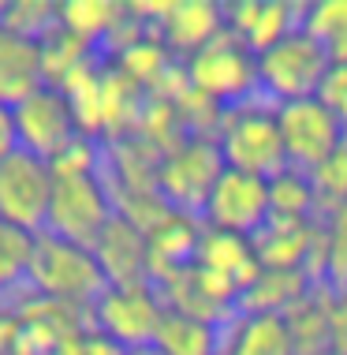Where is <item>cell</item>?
I'll use <instances>...</instances> for the list:
<instances>
[{
    "instance_id": "cell-10",
    "label": "cell",
    "mask_w": 347,
    "mask_h": 355,
    "mask_svg": "<svg viewBox=\"0 0 347 355\" xmlns=\"http://www.w3.org/2000/svg\"><path fill=\"white\" fill-rule=\"evenodd\" d=\"M15 131H19V150L34 153L49 165L75 139H82L71 101L56 86H42L26 101L15 105Z\"/></svg>"
},
{
    "instance_id": "cell-33",
    "label": "cell",
    "mask_w": 347,
    "mask_h": 355,
    "mask_svg": "<svg viewBox=\"0 0 347 355\" xmlns=\"http://www.w3.org/2000/svg\"><path fill=\"white\" fill-rule=\"evenodd\" d=\"M4 15H8V0H0V26H4Z\"/></svg>"
},
{
    "instance_id": "cell-19",
    "label": "cell",
    "mask_w": 347,
    "mask_h": 355,
    "mask_svg": "<svg viewBox=\"0 0 347 355\" xmlns=\"http://www.w3.org/2000/svg\"><path fill=\"white\" fill-rule=\"evenodd\" d=\"M224 355H299L284 314H239L224 329Z\"/></svg>"
},
{
    "instance_id": "cell-28",
    "label": "cell",
    "mask_w": 347,
    "mask_h": 355,
    "mask_svg": "<svg viewBox=\"0 0 347 355\" xmlns=\"http://www.w3.org/2000/svg\"><path fill=\"white\" fill-rule=\"evenodd\" d=\"M310 180L317 191V202H321V214H329L336 206H347V131L336 142V150L310 172Z\"/></svg>"
},
{
    "instance_id": "cell-4",
    "label": "cell",
    "mask_w": 347,
    "mask_h": 355,
    "mask_svg": "<svg viewBox=\"0 0 347 355\" xmlns=\"http://www.w3.org/2000/svg\"><path fill=\"white\" fill-rule=\"evenodd\" d=\"M332 60L310 34L299 26L292 37L276 42L273 49L258 56V90L269 105L306 101L321 94V83L329 75Z\"/></svg>"
},
{
    "instance_id": "cell-26",
    "label": "cell",
    "mask_w": 347,
    "mask_h": 355,
    "mask_svg": "<svg viewBox=\"0 0 347 355\" xmlns=\"http://www.w3.org/2000/svg\"><path fill=\"white\" fill-rule=\"evenodd\" d=\"M321 284L347 288V206L321 214Z\"/></svg>"
},
{
    "instance_id": "cell-17",
    "label": "cell",
    "mask_w": 347,
    "mask_h": 355,
    "mask_svg": "<svg viewBox=\"0 0 347 355\" xmlns=\"http://www.w3.org/2000/svg\"><path fill=\"white\" fill-rule=\"evenodd\" d=\"M45 86L42 71V42L19 37L8 26H0V105L15 109L34 90Z\"/></svg>"
},
{
    "instance_id": "cell-7",
    "label": "cell",
    "mask_w": 347,
    "mask_h": 355,
    "mask_svg": "<svg viewBox=\"0 0 347 355\" xmlns=\"http://www.w3.org/2000/svg\"><path fill=\"white\" fill-rule=\"evenodd\" d=\"M161 318L165 300L157 284H109L90 306V325L127 352L153 348Z\"/></svg>"
},
{
    "instance_id": "cell-23",
    "label": "cell",
    "mask_w": 347,
    "mask_h": 355,
    "mask_svg": "<svg viewBox=\"0 0 347 355\" xmlns=\"http://www.w3.org/2000/svg\"><path fill=\"white\" fill-rule=\"evenodd\" d=\"M269 191H273V220H321L310 172L284 168L281 176L269 180Z\"/></svg>"
},
{
    "instance_id": "cell-16",
    "label": "cell",
    "mask_w": 347,
    "mask_h": 355,
    "mask_svg": "<svg viewBox=\"0 0 347 355\" xmlns=\"http://www.w3.org/2000/svg\"><path fill=\"white\" fill-rule=\"evenodd\" d=\"M198 270L220 277L224 284H231L243 300V292L258 281L262 273V258H258V247L250 236H235V232H220V228H206L198 243Z\"/></svg>"
},
{
    "instance_id": "cell-8",
    "label": "cell",
    "mask_w": 347,
    "mask_h": 355,
    "mask_svg": "<svg viewBox=\"0 0 347 355\" xmlns=\"http://www.w3.org/2000/svg\"><path fill=\"white\" fill-rule=\"evenodd\" d=\"M273 220V191H269L265 176H250L239 168H224L220 180L209 191L206 206H202V225L220 228V232L250 236L265 232Z\"/></svg>"
},
{
    "instance_id": "cell-24",
    "label": "cell",
    "mask_w": 347,
    "mask_h": 355,
    "mask_svg": "<svg viewBox=\"0 0 347 355\" xmlns=\"http://www.w3.org/2000/svg\"><path fill=\"white\" fill-rule=\"evenodd\" d=\"M303 31L321 45L332 64H347V0L303 4Z\"/></svg>"
},
{
    "instance_id": "cell-13",
    "label": "cell",
    "mask_w": 347,
    "mask_h": 355,
    "mask_svg": "<svg viewBox=\"0 0 347 355\" xmlns=\"http://www.w3.org/2000/svg\"><path fill=\"white\" fill-rule=\"evenodd\" d=\"M303 26V4L287 0H235L228 4V34L239 37L254 56L273 49Z\"/></svg>"
},
{
    "instance_id": "cell-20",
    "label": "cell",
    "mask_w": 347,
    "mask_h": 355,
    "mask_svg": "<svg viewBox=\"0 0 347 355\" xmlns=\"http://www.w3.org/2000/svg\"><path fill=\"white\" fill-rule=\"evenodd\" d=\"M153 352L157 355H224V329L165 306V318H161L157 337H153Z\"/></svg>"
},
{
    "instance_id": "cell-3",
    "label": "cell",
    "mask_w": 347,
    "mask_h": 355,
    "mask_svg": "<svg viewBox=\"0 0 347 355\" xmlns=\"http://www.w3.org/2000/svg\"><path fill=\"white\" fill-rule=\"evenodd\" d=\"M116 217V198L105 168H53V206L45 232L94 247Z\"/></svg>"
},
{
    "instance_id": "cell-5",
    "label": "cell",
    "mask_w": 347,
    "mask_h": 355,
    "mask_svg": "<svg viewBox=\"0 0 347 355\" xmlns=\"http://www.w3.org/2000/svg\"><path fill=\"white\" fill-rule=\"evenodd\" d=\"M183 71H187L190 90L217 101L220 109H235L243 101L262 98V90H258V56L231 34H220L213 45H206L190 60H183Z\"/></svg>"
},
{
    "instance_id": "cell-32",
    "label": "cell",
    "mask_w": 347,
    "mask_h": 355,
    "mask_svg": "<svg viewBox=\"0 0 347 355\" xmlns=\"http://www.w3.org/2000/svg\"><path fill=\"white\" fill-rule=\"evenodd\" d=\"M19 150V131H15V109L0 105V161L12 157Z\"/></svg>"
},
{
    "instance_id": "cell-30",
    "label": "cell",
    "mask_w": 347,
    "mask_h": 355,
    "mask_svg": "<svg viewBox=\"0 0 347 355\" xmlns=\"http://www.w3.org/2000/svg\"><path fill=\"white\" fill-rule=\"evenodd\" d=\"M329 109L336 112V120L347 128V64H332L329 75L321 83V94H317Z\"/></svg>"
},
{
    "instance_id": "cell-27",
    "label": "cell",
    "mask_w": 347,
    "mask_h": 355,
    "mask_svg": "<svg viewBox=\"0 0 347 355\" xmlns=\"http://www.w3.org/2000/svg\"><path fill=\"white\" fill-rule=\"evenodd\" d=\"M34 243H37L34 232L0 220V292H8V288H19L23 281H30Z\"/></svg>"
},
{
    "instance_id": "cell-11",
    "label": "cell",
    "mask_w": 347,
    "mask_h": 355,
    "mask_svg": "<svg viewBox=\"0 0 347 355\" xmlns=\"http://www.w3.org/2000/svg\"><path fill=\"white\" fill-rule=\"evenodd\" d=\"M276 123H281L287 168H303V172H314L321 165L347 131L321 98L276 105Z\"/></svg>"
},
{
    "instance_id": "cell-35",
    "label": "cell",
    "mask_w": 347,
    "mask_h": 355,
    "mask_svg": "<svg viewBox=\"0 0 347 355\" xmlns=\"http://www.w3.org/2000/svg\"><path fill=\"white\" fill-rule=\"evenodd\" d=\"M131 355H157V352H153V348H142V352H131Z\"/></svg>"
},
{
    "instance_id": "cell-34",
    "label": "cell",
    "mask_w": 347,
    "mask_h": 355,
    "mask_svg": "<svg viewBox=\"0 0 347 355\" xmlns=\"http://www.w3.org/2000/svg\"><path fill=\"white\" fill-rule=\"evenodd\" d=\"M314 355H340L336 348H321V352H314Z\"/></svg>"
},
{
    "instance_id": "cell-12",
    "label": "cell",
    "mask_w": 347,
    "mask_h": 355,
    "mask_svg": "<svg viewBox=\"0 0 347 355\" xmlns=\"http://www.w3.org/2000/svg\"><path fill=\"white\" fill-rule=\"evenodd\" d=\"M153 31L183 64L206 45H213L220 34H228V4H217V0H168L165 15Z\"/></svg>"
},
{
    "instance_id": "cell-18",
    "label": "cell",
    "mask_w": 347,
    "mask_h": 355,
    "mask_svg": "<svg viewBox=\"0 0 347 355\" xmlns=\"http://www.w3.org/2000/svg\"><path fill=\"white\" fill-rule=\"evenodd\" d=\"M56 23L105 56L109 45L123 34V26L131 23V12L120 0H64Z\"/></svg>"
},
{
    "instance_id": "cell-1",
    "label": "cell",
    "mask_w": 347,
    "mask_h": 355,
    "mask_svg": "<svg viewBox=\"0 0 347 355\" xmlns=\"http://www.w3.org/2000/svg\"><path fill=\"white\" fill-rule=\"evenodd\" d=\"M34 295L53 303H67V306H82L90 311L98 303V295L109 288L94 247L71 243L53 232H42L34 243V262H30V281Z\"/></svg>"
},
{
    "instance_id": "cell-9",
    "label": "cell",
    "mask_w": 347,
    "mask_h": 355,
    "mask_svg": "<svg viewBox=\"0 0 347 355\" xmlns=\"http://www.w3.org/2000/svg\"><path fill=\"white\" fill-rule=\"evenodd\" d=\"M53 206V165L26 150L0 161V220L42 236Z\"/></svg>"
},
{
    "instance_id": "cell-29",
    "label": "cell",
    "mask_w": 347,
    "mask_h": 355,
    "mask_svg": "<svg viewBox=\"0 0 347 355\" xmlns=\"http://www.w3.org/2000/svg\"><path fill=\"white\" fill-rule=\"evenodd\" d=\"M56 15H60V4L53 0H8L4 26L19 37L42 42L49 31H56Z\"/></svg>"
},
{
    "instance_id": "cell-2",
    "label": "cell",
    "mask_w": 347,
    "mask_h": 355,
    "mask_svg": "<svg viewBox=\"0 0 347 355\" xmlns=\"http://www.w3.org/2000/svg\"><path fill=\"white\" fill-rule=\"evenodd\" d=\"M213 139H217V150L228 168L250 172V176H265V180L281 176L287 168L281 123H276V105H269L265 98L224 109Z\"/></svg>"
},
{
    "instance_id": "cell-15",
    "label": "cell",
    "mask_w": 347,
    "mask_h": 355,
    "mask_svg": "<svg viewBox=\"0 0 347 355\" xmlns=\"http://www.w3.org/2000/svg\"><path fill=\"white\" fill-rule=\"evenodd\" d=\"M109 284H153L150 281V247H146V232L123 214H116L105 232L94 243Z\"/></svg>"
},
{
    "instance_id": "cell-14",
    "label": "cell",
    "mask_w": 347,
    "mask_h": 355,
    "mask_svg": "<svg viewBox=\"0 0 347 355\" xmlns=\"http://www.w3.org/2000/svg\"><path fill=\"white\" fill-rule=\"evenodd\" d=\"M202 217L183 214V209H168L165 217H157L146 228V247H150V281L161 284L172 273L195 266L198 243H202Z\"/></svg>"
},
{
    "instance_id": "cell-25",
    "label": "cell",
    "mask_w": 347,
    "mask_h": 355,
    "mask_svg": "<svg viewBox=\"0 0 347 355\" xmlns=\"http://www.w3.org/2000/svg\"><path fill=\"white\" fill-rule=\"evenodd\" d=\"M284 318L292 325L299 355H314L321 348H332L329 344V288L325 284H317L306 300H299Z\"/></svg>"
},
{
    "instance_id": "cell-31",
    "label": "cell",
    "mask_w": 347,
    "mask_h": 355,
    "mask_svg": "<svg viewBox=\"0 0 347 355\" xmlns=\"http://www.w3.org/2000/svg\"><path fill=\"white\" fill-rule=\"evenodd\" d=\"M329 344L340 355H347V288H329Z\"/></svg>"
},
{
    "instance_id": "cell-6",
    "label": "cell",
    "mask_w": 347,
    "mask_h": 355,
    "mask_svg": "<svg viewBox=\"0 0 347 355\" xmlns=\"http://www.w3.org/2000/svg\"><path fill=\"white\" fill-rule=\"evenodd\" d=\"M224 168L228 165H224V157H220L213 135H187L168 153H161L157 191L172 209L202 217V206H206L209 191H213V184L220 180Z\"/></svg>"
},
{
    "instance_id": "cell-22",
    "label": "cell",
    "mask_w": 347,
    "mask_h": 355,
    "mask_svg": "<svg viewBox=\"0 0 347 355\" xmlns=\"http://www.w3.org/2000/svg\"><path fill=\"white\" fill-rule=\"evenodd\" d=\"M105 56L94 49V45L79 42L75 34H67L60 23H56V31H49L42 37V71H45V86H56V90H64L67 83L75 79V75H82L86 68H94V64H101Z\"/></svg>"
},
{
    "instance_id": "cell-21",
    "label": "cell",
    "mask_w": 347,
    "mask_h": 355,
    "mask_svg": "<svg viewBox=\"0 0 347 355\" xmlns=\"http://www.w3.org/2000/svg\"><path fill=\"white\" fill-rule=\"evenodd\" d=\"M317 288L310 273H281V270H262L258 281L243 292L239 314H287L299 300H306Z\"/></svg>"
}]
</instances>
